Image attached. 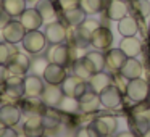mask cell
<instances>
[{
  "label": "cell",
  "instance_id": "6da1fadb",
  "mask_svg": "<svg viewBox=\"0 0 150 137\" xmlns=\"http://www.w3.org/2000/svg\"><path fill=\"white\" fill-rule=\"evenodd\" d=\"M100 26L98 21L95 20H86L82 24L76 28H71L73 29V34L69 37V45L76 47V49H84V47L91 45V36L97 28Z\"/></svg>",
  "mask_w": 150,
  "mask_h": 137
},
{
  "label": "cell",
  "instance_id": "7a4b0ae2",
  "mask_svg": "<svg viewBox=\"0 0 150 137\" xmlns=\"http://www.w3.org/2000/svg\"><path fill=\"white\" fill-rule=\"evenodd\" d=\"M76 47L73 45H66L65 42L63 44H57L52 50L49 52V60L52 63H57V65H62V66H73L78 60L76 56Z\"/></svg>",
  "mask_w": 150,
  "mask_h": 137
},
{
  "label": "cell",
  "instance_id": "3957f363",
  "mask_svg": "<svg viewBox=\"0 0 150 137\" xmlns=\"http://www.w3.org/2000/svg\"><path fill=\"white\" fill-rule=\"evenodd\" d=\"M45 45H47V39H45V34L44 32H40L39 29L26 31L24 39H23V49L28 53L39 55V53H42L45 50Z\"/></svg>",
  "mask_w": 150,
  "mask_h": 137
},
{
  "label": "cell",
  "instance_id": "277c9868",
  "mask_svg": "<svg viewBox=\"0 0 150 137\" xmlns=\"http://www.w3.org/2000/svg\"><path fill=\"white\" fill-rule=\"evenodd\" d=\"M91 45L100 52L110 50L113 45V32L107 26H98L91 36Z\"/></svg>",
  "mask_w": 150,
  "mask_h": 137
},
{
  "label": "cell",
  "instance_id": "5b68a950",
  "mask_svg": "<svg viewBox=\"0 0 150 137\" xmlns=\"http://www.w3.org/2000/svg\"><path fill=\"white\" fill-rule=\"evenodd\" d=\"M44 34H45L47 42L52 44V45L63 44L66 39H68V31H66L65 24L60 23V21H57V20L52 21V23H45Z\"/></svg>",
  "mask_w": 150,
  "mask_h": 137
},
{
  "label": "cell",
  "instance_id": "8992f818",
  "mask_svg": "<svg viewBox=\"0 0 150 137\" xmlns=\"http://www.w3.org/2000/svg\"><path fill=\"white\" fill-rule=\"evenodd\" d=\"M150 87L147 84V81L137 78V79H131L126 84V95L131 98L132 102H144L149 97Z\"/></svg>",
  "mask_w": 150,
  "mask_h": 137
},
{
  "label": "cell",
  "instance_id": "52a82bcc",
  "mask_svg": "<svg viewBox=\"0 0 150 137\" xmlns=\"http://www.w3.org/2000/svg\"><path fill=\"white\" fill-rule=\"evenodd\" d=\"M98 98H100L102 107L110 110V108H116L121 105V102H123V92H121V89L113 82V84H110L105 90H102L100 94H98Z\"/></svg>",
  "mask_w": 150,
  "mask_h": 137
},
{
  "label": "cell",
  "instance_id": "ba28073f",
  "mask_svg": "<svg viewBox=\"0 0 150 137\" xmlns=\"http://www.w3.org/2000/svg\"><path fill=\"white\" fill-rule=\"evenodd\" d=\"M65 97V92H63L62 85L58 84H47L44 87L42 94H40V102H42L45 107L49 108H57L62 102V98Z\"/></svg>",
  "mask_w": 150,
  "mask_h": 137
},
{
  "label": "cell",
  "instance_id": "9c48e42d",
  "mask_svg": "<svg viewBox=\"0 0 150 137\" xmlns=\"http://www.w3.org/2000/svg\"><path fill=\"white\" fill-rule=\"evenodd\" d=\"M89 126L92 127V129L97 132L98 137L102 136H110V134H115L118 129V119L115 116H110V114H107V116H98L97 119H94Z\"/></svg>",
  "mask_w": 150,
  "mask_h": 137
},
{
  "label": "cell",
  "instance_id": "30bf717a",
  "mask_svg": "<svg viewBox=\"0 0 150 137\" xmlns=\"http://www.w3.org/2000/svg\"><path fill=\"white\" fill-rule=\"evenodd\" d=\"M24 34H26V29H24V26L21 24L20 20H11L10 23L4 28V31H2V36H4L5 42L11 44V45L23 42Z\"/></svg>",
  "mask_w": 150,
  "mask_h": 137
},
{
  "label": "cell",
  "instance_id": "8fae6325",
  "mask_svg": "<svg viewBox=\"0 0 150 137\" xmlns=\"http://www.w3.org/2000/svg\"><path fill=\"white\" fill-rule=\"evenodd\" d=\"M23 134L28 137H40V136L45 134V126H44L42 113H34L24 121Z\"/></svg>",
  "mask_w": 150,
  "mask_h": 137
},
{
  "label": "cell",
  "instance_id": "7c38bea8",
  "mask_svg": "<svg viewBox=\"0 0 150 137\" xmlns=\"http://www.w3.org/2000/svg\"><path fill=\"white\" fill-rule=\"evenodd\" d=\"M8 69H10L11 74L16 76H26V73H29V66H31V60L28 58L24 53L20 52H13V55L10 56L7 63Z\"/></svg>",
  "mask_w": 150,
  "mask_h": 137
},
{
  "label": "cell",
  "instance_id": "4fadbf2b",
  "mask_svg": "<svg viewBox=\"0 0 150 137\" xmlns=\"http://www.w3.org/2000/svg\"><path fill=\"white\" fill-rule=\"evenodd\" d=\"M66 68L62 65H57V63L50 61L47 65V68L44 69L42 73V79L47 82V84H62L63 81L66 79Z\"/></svg>",
  "mask_w": 150,
  "mask_h": 137
},
{
  "label": "cell",
  "instance_id": "5bb4252c",
  "mask_svg": "<svg viewBox=\"0 0 150 137\" xmlns=\"http://www.w3.org/2000/svg\"><path fill=\"white\" fill-rule=\"evenodd\" d=\"M127 56L123 50L118 47V49H110L105 53V63H107V68L110 69L111 73H120L121 68L124 66Z\"/></svg>",
  "mask_w": 150,
  "mask_h": 137
},
{
  "label": "cell",
  "instance_id": "9a60e30c",
  "mask_svg": "<svg viewBox=\"0 0 150 137\" xmlns=\"http://www.w3.org/2000/svg\"><path fill=\"white\" fill-rule=\"evenodd\" d=\"M78 100H79V111H82L86 114H92L95 111H98V107L102 105L100 98H98V94H95L92 89H89Z\"/></svg>",
  "mask_w": 150,
  "mask_h": 137
},
{
  "label": "cell",
  "instance_id": "2e32d148",
  "mask_svg": "<svg viewBox=\"0 0 150 137\" xmlns=\"http://www.w3.org/2000/svg\"><path fill=\"white\" fill-rule=\"evenodd\" d=\"M20 21H21V24L24 26L26 31L40 29V26L44 24L42 16L39 15V11H37L36 8H26V10L23 11V15L20 16Z\"/></svg>",
  "mask_w": 150,
  "mask_h": 137
},
{
  "label": "cell",
  "instance_id": "e0dca14e",
  "mask_svg": "<svg viewBox=\"0 0 150 137\" xmlns=\"http://www.w3.org/2000/svg\"><path fill=\"white\" fill-rule=\"evenodd\" d=\"M44 82L45 81L39 74H28L24 78V95H28V97H40L44 87H45Z\"/></svg>",
  "mask_w": 150,
  "mask_h": 137
},
{
  "label": "cell",
  "instance_id": "ac0fdd59",
  "mask_svg": "<svg viewBox=\"0 0 150 137\" xmlns=\"http://www.w3.org/2000/svg\"><path fill=\"white\" fill-rule=\"evenodd\" d=\"M21 119V110L15 105H2L0 107V121L7 127H15Z\"/></svg>",
  "mask_w": 150,
  "mask_h": 137
},
{
  "label": "cell",
  "instance_id": "d6986e66",
  "mask_svg": "<svg viewBox=\"0 0 150 137\" xmlns=\"http://www.w3.org/2000/svg\"><path fill=\"white\" fill-rule=\"evenodd\" d=\"M144 73V66L142 63L137 60V56H134V58H127L126 63H124V66L121 68L120 74L123 76L126 81H131V79H137L140 78Z\"/></svg>",
  "mask_w": 150,
  "mask_h": 137
},
{
  "label": "cell",
  "instance_id": "ffe728a7",
  "mask_svg": "<svg viewBox=\"0 0 150 137\" xmlns=\"http://www.w3.org/2000/svg\"><path fill=\"white\" fill-rule=\"evenodd\" d=\"M105 11H107L108 20L120 21L121 18H124L127 15V5L123 0H108L107 7H105Z\"/></svg>",
  "mask_w": 150,
  "mask_h": 137
},
{
  "label": "cell",
  "instance_id": "44dd1931",
  "mask_svg": "<svg viewBox=\"0 0 150 137\" xmlns=\"http://www.w3.org/2000/svg\"><path fill=\"white\" fill-rule=\"evenodd\" d=\"M4 87L10 97H13V98L23 97L24 95V78L23 76H16V74H10V78L7 79Z\"/></svg>",
  "mask_w": 150,
  "mask_h": 137
},
{
  "label": "cell",
  "instance_id": "7402d4cb",
  "mask_svg": "<svg viewBox=\"0 0 150 137\" xmlns=\"http://www.w3.org/2000/svg\"><path fill=\"white\" fill-rule=\"evenodd\" d=\"M120 49L126 53L127 58H134L142 52V42L137 39L136 36H129V37H123L120 42Z\"/></svg>",
  "mask_w": 150,
  "mask_h": 137
},
{
  "label": "cell",
  "instance_id": "603a6c76",
  "mask_svg": "<svg viewBox=\"0 0 150 137\" xmlns=\"http://www.w3.org/2000/svg\"><path fill=\"white\" fill-rule=\"evenodd\" d=\"M73 71H74V74L78 76V78H81L82 81H89V79L95 74L94 66H92L91 61L86 58V55L76 60V63L73 65Z\"/></svg>",
  "mask_w": 150,
  "mask_h": 137
},
{
  "label": "cell",
  "instance_id": "cb8c5ba5",
  "mask_svg": "<svg viewBox=\"0 0 150 137\" xmlns=\"http://www.w3.org/2000/svg\"><path fill=\"white\" fill-rule=\"evenodd\" d=\"M87 82L95 94H100V92L105 90L110 84H113V78H111V74H108V73L100 71V73H95Z\"/></svg>",
  "mask_w": 150,
  "mask_h": 137
},
{
  "label": "cell",
  "instance_id": "d4e9b609",
  "mask_svg": "<svg viewBox=\"0 0 150 137\" xmlns=\"http://www.w3.org/2000/svg\"><path fill=\"white\" fill-rule=\"evenodd\" d=\"M36 10L42 16L44 23H52L57 20V8L52 0H39L36 4Z\"/></svg>",
  "mask_w": 150,
  "mask_h": 137
},
{
  "label": "cell",
  "instance_id": "484cf974",
  "mask_svg": "<svg viewBox=\"0 0 150 137\" xmlns=\"http://www.w3.org/2000/svg\"><path fill=\"white\" fill-rule=\"evenodd\" d=\"M86 16H87V13L81 7H76V8H71V10L63 11V20H65V23L69 28H76L79 24H82L86 21Z\"/></svg>",
  "mask_w": 150,
  "mask_h": 137
},
{
  "label": "cell",
  "instance_id": "4316f807",
  "mask_svg": "<svg viewBox=\"0 0 150 137\" xmlns=\"http://www.w3.org/2000/svg\"><path fill=\"white\" fill-rule=\"evenodd\" d=\"M137 29H139V24L134 20L132 16H124L118 21V32L123 37H129V36H136Z\"/></svg>",
  "mask_w": 150,
  "mask_h": 137
},
{
  "label": "cell",
  "instance_id": "83f0119b",
  "mask_svg": "<svg viewBox=\"0 0 150 137\" xmlns=\"http://www.w3.org/2000/svg\"><path fill=\"white\" fill-rule=\"evenodd\" d=\"M26 0H4V5L2 7L5 8L8 15L11 18H20L23 15V11L26 10Z\"/></svg>",
  "mask_w": 150,
  "mask_h": 137
},
{
  "label": "cell",
  "instance_id": "f1b7e54d",
  "mask_svg": "<svg viewBox=\"0 0 150 137\" xmlns=\"http://www.w3.org/2000/svg\"><path fill=\"white\" fill-rule=\"evenodd\" d=\"M86 58L91 61V65L94 66L95 73H100L107 68V63H105V55L100 50H92V52L86 53Z\"/></svg>",
  "mask_w": 150,
  "mask_h": 137
},
{
  "label": "cell",
  "instance_id": "f546056e",
  "mask_svg": "<svg viewBox=\"0 0 150 137\" xmlns=\"http://www.w3.org/2000/svg\"><path fill=\"white\" fill-rule=\"evenodd\" d=\"M79 7L87 15H95V13H100L103 10V7H107V5H105V0H81Z\"/></svg>",
  "mask_w": 150,
  "mask_h": 137
},
{
  "label": "cell",
  "instance_id": "4dcf8cb0",
  "mask_svg": "<svg viewBox=\"0 0 150 137\" xmlns=\"http://www.w3.org/2000/svg\"><path fill=\"white\" fill-rule=\"evenodd\" d=\"M57 108L60 111H65V113H78L79 111V100L76 97H71V95H65Z\"/></svg>",
  "mask_w": 150,
  "mask_h": 137
},
{
  "label": "cell",
  "instance_id": "1f68e13d",
  "mask_svg": "<svg viewBox=\"0 0 150 137\" xmlns=\"http://www.w3.org/2000/svg\"><path fill=\"white\" fill-rule=\"evenodd\" d=\"M82 79L81 78H78V76H66V79L65 81L62 82V89H63V92H65V95H74V90H76V85L79 84V82H81Z\"/></svg>",
  "mask_w": 150,
  "mask_h": 137
},
{
  "label": "cell",
  "instance_id": "d6a6232c",
  "mask_svg": "<svg viewBox=\"0 0 150 137\" xmlns=\"http://www.w3.org/2000/svg\"><path fill=\"white\" fill-rule=\"evenodd\" d=\"M132 7L136 13H139L142 18H147L150 15V2L149 0H132Z\"/></svg>",
  "mask_w": 150,
  "mask_h": 137
},
{
  "label": "cell",
  "instance_id": "836d02e7",
  "mask_svg": "<svg viewBox=\"0 0 150 137\" xmlns=\"http://www.w3.org/2000/svg\"><path fill=\"white\" fill-rule=\"evenodd\" d=\"M42 119H44V126L47 129H55L57 126H60V118L57 116L52 111H47V113H42Z\"/></svg>",
  "mask_w": 150,
  "mask_h": 137
},
{
  "label": "cell",
  "instance_id": "e575fe53",
  "mask_svg": "<svg viewBox=\"0 0 150 137\" xmlns=\"http://www.w3.org/2000/svg\"><path fill=\"white\" fill-rule=\"evenodd\" d=\"M49 58H36L31 61V66H29V71L31 74H42L44 69L47 68V65H49V61H47Z\"/></svg>",
  "mask_w": 150,
  "mask_h": 137
},
{
  "label": "cell",
  "instance_id": "d590c367",
  "mask_svg": "<svg viewBox=\"0 0 150 137\" xmlns=\"http://www.w3.org/2000/svg\"><path fill=\"white\" fill-rule=\"evenodd\" d=\"M11 55H13V52H11V44L0 42V63L2 65H7Z\"/></svg>",
  "mask_w": 150,
  "mask_h": 137
},
{
  "label": "cell",
  "instance_id": "8d00e7d4",
  "mask_svg": "<svg viewBox=\"0 0 150 137\" xmlns=\"http://www.w3.org/2000/svg\"><path fill=\"white\" fill-rule=\"evenodd\" d=\"M79 2H81V0H58V7L62 11H66V10L79 7Z\"/></svg>",
  "mask_w": 150,
  "mask_h": 137
},
{
  "label": "cell",
  "instance_id": "74e56055",
  "mask_svg": "<svg viewBox=\"0 0 150 137\" xmlns=\"http://www.w3.org/2000/svg\"><path fill=\"white\" fill-rule=\"evenodd\" d=\"M76 137H98V136L91 126H86V127H81V129L76 132Z\"/></svg>",
  "mask_w": 150,
  "mask_h": 137
},
{
  "label": "cell",
  "instance_id": "f35d334b",
  "mask_svg": "<svg viewBox=\"0 0 150 137\" xmlns=\"http://www.w3.org/2000/svg\"><path fill=\"white\" fill-rule=\"evenodd\" d=\"M11 21V16L5 11L4 7H0V31H4V28Z\"/></svg>",
  "mask_w": 150,
  "mask_h": 137
},
{
  "label": "cell",
  "instance_id": "ab89813d",
  "mask_svg": "<svg viewBox=\"0 0 150 137\" xmlns=\"http://www.w3.org/2000/svg\"><path fill=\"white\" fill-rule=\"evenodd\" d=\"M10 69H8V66L7 65H2L0 63V85H4L5 82H7V79L10 78Z\"/></svg>",
  "mask_w": 150,
  "mask_h": 137
},
{
  "label": "cell",
  "instance_id": "60d3db41",
  "mask_svg": "<svg viewBox=\"0 0 150 137\" xmlns=\"http://www.w3.org/2000/svg\"><path fill=\"white\" fill-rule=\"evenodd\" d=\"M0 137H18V134H16V131H15L13 127H7L4 132L0 134Z\"/></svg>",
  "mask_w": 150,
  "mask_h": 137
},
{
  "label": "cell",
  "instance_id": "b9f144b4",
  "mask_svg": "<svg viewBox=\"0 0 150 137\" xmlns=\"http://www.w3.org/2000/svg\"><path fill=\"white\" fill-rule=\"evenodd\" d=\"M118 137H134V136H132V134H131V132H121V134H120V136H118Z\"/></svg>",
  "mask_w": 150,
  "mask_h": 137
},
{
  "label": "cell",
  "instance_id": "7bdbcfd3",
  "mask_svg": "<svg viewBox=\"0 0 150 137\" xmlns=\"http://www.w3.org/2000/svg\"><path fill=\"white\" fill-rule=\"evenodd\" d=\"M5 129H7V126H5V124H4V123H2V121H0V134L4 132V131H5Z\"/></svg>",
  "mask_w": 150,
  "mask_h": 137
},
{
  "label": "cell",
  "instance_id": "ee69618b",
  "mask_svg": "<svg viewBox=\"0 0 150 137\" xmlns=\"http://www.w3.org/2000/svg\"><path fill=\"white\" fill-rule=\"evenodd\" d=\"M145 116H147V119H149V126H150V111H149V113L145 114Z\"/></svg>",
  "mask_w": 150,
  "mask_h": 137
},
{
  "label": "cell",
  "instance_id": "f6af8a7d",
  "mask_svg": "<svg viewBox=\"0 0 150 137\" xmlns=\"http://www.w3.org/2000/svg\"><path fill=\"white\" fill-rule=\"evenodd\" d=\"M26 2H33V4H34V2H36V4H37V2H39V0H26Z\"/></svg>",
  "mask_w": 150,
  "mask_h": 137
},
{
  "label": "cell",
  "instance_id": "bcb514c9",
  "mask_svg": "<svg viewBox=\"0 0 150 137\" xmlns=\"http://www.w3.org/2000/svg\"><path fill=\"white\" fill-rule=\"evenodd\" d=\"M144 136H145V137H150V131H149V132H145Z\"/></svg>",
  "mask_w": 150,
  "mask_h": 137
},
{
  "label": "cell",
  "instance_id": "7dc6e473",
  "mask_svg": "<svg viewBox=\"0 0 150 137\" xmlns=\"http://www.w3.org/2000/svg\"><path fill=\"white\" fill-rule=\"evenodd\" d=\"M102 137H113V134H110V136H102Z\"/></svg>",
  "mask_w": 150,
  "mask_h": 137
},
{
  "label": "cell",
  "instance_id": "c3c4849f",
  "mask_svg": "<svg viewBox=\"0 0 150 137\" xmlns=\"http://www.w3.org/2000/svg\"><path fill=\"white\" fill-rule=\"evenodd\" d=\"M2 5H4V0H0V7H2Z\"/></svg>",
  "mask_w": 150,
  "mask_h": 137
},
{
  "label": "cell",
  "instance_id": "681fc988",
  "mask_svg": "<svg viewBox=\"0 0 150 137\" xmlns=\"http://www.w3.org/2000/svg\"><path fill=\"white\" fill-rule=\"evenodd\" d=\"M40 137H49V136H45V134H44V136H40Z\"/></svg>",
  "mask_w": 150,
  "mask_h": 137
},
{
  "label": "cell",
  "instance_id": "f907efd6",
  "mask_svg": "<svg viewBox=\"0 0 150 137\" xmlns=\"http://www.w3.org/2000/svg\"><path fill=\"white\" fill-rule=\"evenodd\" d=\"M123 2H126V4H127V2H129V0H123Z\"/></svg>",
  "mask_w": 150,
  "mask_h": 137
},
{
  "label": "cell",
  "instance_id": "816d5d0a",
  "mask_svg": "<svg viewBox=\"0 0 150 137\" xmlns=\"http://www.w3.org/2000/svg\"><path fill=\"white\" fill-rule=\"evenodd\" d=\"M23 137H28V136H23Z\"/></svg>",
  "mask_w": 150,
  "mask_h": 137
}]
</instances>
